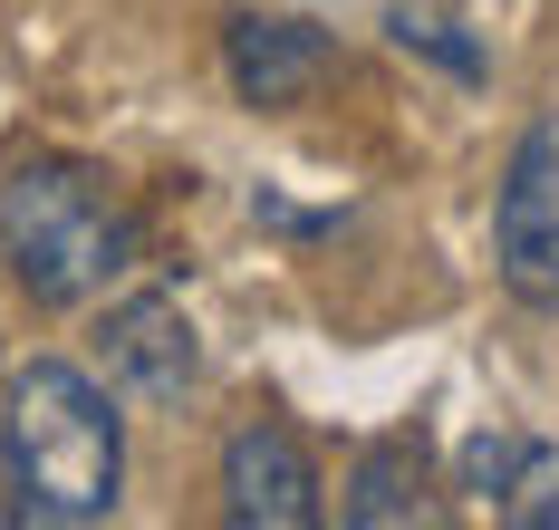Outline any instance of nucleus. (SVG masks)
Masks as SVG:
<instances>
[{
  "label": "nucleus",
  "mask_w": 559,
  "mask_h": 530,
  "mask_svg": "<svg viewBox=\"0 0 559 530\" xmlns=\"http://www.w3.org/2000/svg\"><path fill=\"white\" fill-rule=\"evenodd\" d=\"M0 463H10V511L20 521H107L116 482H126V424H116L107 386L68 357H39L10 376V414H0Z\"/></svg>",
  "instance_id": "nucleus-1"
},
{
  "label": "nucleus",
  "mask_w": 559,
  "mask_h": 530,
  "mask_svg": "<svg viewBox=\"0 0 559 530\" xmlns=\"http://www.w3.org/2000/svg\"><path fill=\"white\" fill-rule=\"evenodd\" d=\"M0 261L39 309H78L135 261V213L116 203L97 165L29 155L0 174Z\"/></svg>",
  "instance_id": "nucleus-2"
},
{
  "label": "nucleus",
  "mask_w": 559,
  "mask_h": 530,
  "mask_svg": "<svg viewBox=\"0 0 559 530\" xmlns=\"http://www.w3.org/2000/svg\"><path fill=\"white\" fill-rule=\"evenodd\" d=\"M492 261L521 309L559 318V117H540L511 145V174L492 193Z\"/></svg>",
  "instance_id": "nucleus-3"
},
{
  "label": "nucleus",
  "mask_w": 559,
  "mask_h": 530,
  "mask_svg": "<svg viewBox=\"0 0 559 530\" xmlns=\"http://www.w3.org/2000/svg\"><path fill=\"white\" fill-rule=\"evenodd\" d=\"M319 463L289 424H241L223 444V511L251 530H309L319 521Z\"/></svg>",
  "instance_id": "nucleus-4"
},
{
  "label": "nucleus",
  "mask_w": 559,
  "mask_h": 530,
  "mask_svg": "<svg viewBox=\"0 0 559 530\" xmlns=\"http://www.w3.org/2000/svg\"><path fill=\"white\" fill-rule=\"evenodd\" d=\"M97 357H107V386L126 396H145V406H174L183 386H193V318H183V299L165 290H135L107 309V328H97Z\"/></svg>",
  "instance_id": "nucleus-5"
},
{
  "label": "nucleus",
  "mask_w": 559,
  "mask_h": 530,
  "mask_svg": "<svg viewBox=\"0 0 559 530\" xmlns=\"http://www.w3.org/2000/svg\"><path fill=\"white\" fill-rule=\"evenodd\" d=\"M223 59H231V87H241L251 107H299V97L329 87L337 49L309 29V20H231Z\"/></svg>",
  "instance_id": "nucleus-6"
},
{
  "label": "nucleus",
  "mask_w": 559,
  "mask_h": 530,
  "mask_svg": "<svg viewBox=\"0 0 559 530\" xmlns=\"http://www.w3.org/2000/svg\"><path fill=\"white\" fill-rule=\"evenodd\" d=\"M473 482L511 530H559V444H473Z\"/></svg>",
  "instance_id": "nucleus-7"
},
{
  "label": "nucleus",
  "mask_w": 559,
  "mask_h": 530,
  "mask_svg": "<svg viewBox=\"0 0 559 530\" xmlns=\"http://www.w3.org/2000/svg\"><path fill=\"white\" fill-rule=\"evenodd\" d=\"M435 502H425V463L405 454V444H386V454H367L357 463V482H347V521L377 530V521H425Z\"/></svg>",
  "instance_id": "nucleus-8"
}]
</instances>
